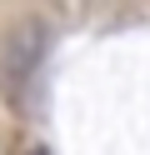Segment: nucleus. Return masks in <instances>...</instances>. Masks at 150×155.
I'll use <instances>...</instances> for the list:
<instances>
[{"instance_id":"nucleus-1","label":"nucleus","mask_w":150,"mask_h":155,"mask_svg":"<svg viewBox=\"0 0 150 155\" xmlns=\"http://www.w3.org/2000/svg\"><path fill=\"white\" fill-rule=\"evenodd\" d=\"M40 55H45V30H40V20H20L15 30L5 35V45H0V85H5V90H20V85L35 75Z\"/></svg>"},{"instance_id":"nucleus-2","label":"nucleus","mask_w":150,"mask_h":155,"mask_svg":"<svg viewBox=\"0 0 150 155\" xmlns=\"http://www.w3.org/2000/svg\"><path fill=\"white\" fill-rule=\"evenodd\" d=\"M25 155H50V150H45V145H30V150H25Z\"/></svg>"}]
</instances>
